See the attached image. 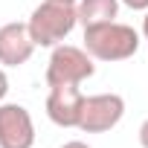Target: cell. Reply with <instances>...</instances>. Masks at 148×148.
I'll list each match as a JSON object with an SVG mask.
<instances>
[{
    "instance_id": "5",
    "label": "cell",
    "mask_w": 148,
    "mask_h": 148,
    "mask_svg": "<svg viewBox=\"0 0 148 148\" xmlns=\"http://www.w3.org/2000/svg\"><path fill=\"white\" fill-rule=\"evenodd\" d=\"M35 119L18 102H0V148H32Z\"/></svg>"
},
{
    "instance_id": "6",
    "label": "cell",
    "mask_w": 148,
    "mask_h": 148,
    "mask_svg": "<svg viewBox=\"0 0 148 148\" xmlns=\"http://www.w3.org/2000/svg\"><path fill=\"white\" fill-rule=\"evenodd\" d=\"M82 105H84V93L79 90V84L49 87L47 93V116L58 128H79Z\"/></svg>"
},
{
    "instance_id": "1",
    "label": "cell",
    "mask_w": 148,
    "mask_h": 148,
    "mask_svg": "<svg viewBox=\"0 0 148 148\" xmlns=\"http://www.w3.org/2000/svg\"><path fill=\"white\" fill-rule=\"evenodd\" d=\"M142 35L119 21H108V23H96V26H84V52L93 61H128L139 52Z\"/></svg>"
},
{
    "instance_id": "12",
    "label": "cell",
    "mask_w": 148,
    "mask_h": 148,
    "mask_svg": "<svg viewBox=\"0 0 148 148\" xmlns=\"http://www.w3.org/2000/svg\"><path fill=\"white\" fill-rule=\"evenodd\" d=\"M61 148H90V145H87L84 139H70V142H64Z\"/></svg>"
},
{
    "instance_id": "13",
    "label": "cell",
    "mask_w": 148,
    "mask_h": 148,
    "mask_svg": "<svg viewBox=\"0 0 148 148\" xmlns=\"http://www.w3.org/2000/svg\"><path fill=\"white\" fill-rule=\"evenodd\" d=\"M145 41H148V12H145V18H142V32H139Z\"/></svg>"
},
{
    "instance_id": "3",
    "label": "cell",
    "mask_w": 148,
    "mask_h": 148,
    "mask_svg": "<svg viewBox=\"0 0 148 148\" xmlns=\"http://www.w3.org/2000/svg\"><path fill=\"white\" fill-rule=\"evenodd\" d=\"M96 73L93 58L84 52V47L73 44H58L49 52L47 61V87H61V84H82Z\"/></svg>"
},
{
    "instance_id": "2",
    "label": "cell",
    "mask_w": 148,
    "mask_h": 148,
    "mask_svg": "<svg viewBox=\"0 0 148 148\" xmlns=\"http://www.w3.org/2000/svg\"><path fill=\"white\" fill-rule=\"evenodd\" d=\"M79 26L76 18V3H61V0H44L38 3L26 21L29 38L35 47H58L64 44V38H70V32Z\"/></svg>"
},
{
    "instance_id": "8",
    "label": "cell",
    "mask_w": 148,
    "mask_h": 148,
    "mask_svg": "<svg viewBox=\"0 0 148 148\" xmlns=\"http://www.w3.org/2000/svg\"><path fill=\"white\" fill-rule=\"evenodd\" d=\"M76 18L82 26H96L119 18V0H79Z\"/></svg>"
},
{
    "instance_id": "14",
    "label": "cell",
    "mask_w": 148,
    "mask_h": 148,
    "mask_svg": "<svg viewBox=\"0 0 148 148\" xmlns=\"http://www.w3.org/2000/svg\"><path fill=\"white\" fill-rule=\"evenodd\" d=\"M61 3H79V0H61Z\"/></svg>"
},
{
    "instance_id": "10",
    "label": "cell",
    "mask_w": 148,
    "mask_h": 148,
    "mask_svg": "<svg viewBox=\"0 0 148 148\" xmlns=\"http://www.w3.org/2000/svg\"><path fill=\"white\" fill-rule=\"evenodd\" d=\"M6 93H9V76H6V70L0 67V102H6Z\"/></svg>"
},
{
    "instance_id": "11",
    "label": "cell",
    "mask_w": 148,
    "mask_h": 148,
    "mask_svg": "<svg viewBox=\"0 0 148 148\" xmlns=\"http://www.w3.org/2000/svg\"><path fill=\"white\" fill-rule=\"evenodd\" d=\"M139 145H142V148H148V119L139 125Z\"/></svg>"
},
{
    "instance_id": "4",
    "label": "cell",
    "mask_w": 148,
    "mask_h": 148,
    "mask_svg": "<svg viewBox=\"0 0 148 148\" xmlns=\"http://www.w3.org/2000/svg\"><path fill=\"white\" fill-rule=\"evenodd\" d=\"M122 116H125V99L119 93H93V96H84L79 131L108 134L122 122Z\"/></svg>"
},
{
    "instance_id": "9",
    "label": "cell",
    "mask_w": 148,
    "mask_h": 148,
    "mask_svg": "<svg viewBox=\"0 0 148 148\" xmlns=\"http://www.w3.org/2000/svg\"><path fill=\"white\" fill-rule=\"evenodd\" d=\"M119 6H128L131 12H148V0H119Z\"/></svg>"
},
{
    "instance_id": "7",
    "label": "cell",
    "mask_w": 148,
    "mask_h": 148,
    "mask_svg": "<svg viewBox=\"0 0 148 148\" xmlns=\"http://www.w3.org/2000/svg\"><path fill=\"white\" fill-rule=\"evenodd\" d=\"M38 47L29 38L26 23L9 21L0 26V67H23Z\"/></svg>"
}]
</instances>
